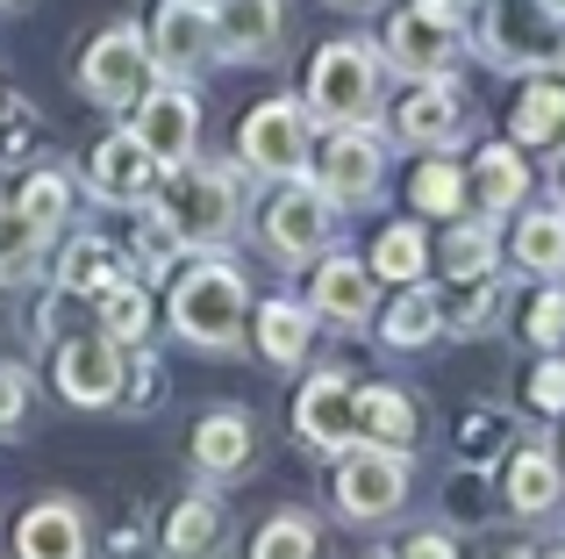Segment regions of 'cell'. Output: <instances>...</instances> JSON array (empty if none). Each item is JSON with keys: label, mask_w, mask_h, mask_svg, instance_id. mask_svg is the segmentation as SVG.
<instances>
[{"label": "cell", "mask_w": 565, "mask_h": 559, "mask_svg": "<svg viewBox=\"0 0 565 559\" xmlns=\"http://www.w3.org/2000/svg\"><path fill=\"white\" fill-rule=\"evenodd\" d=\"M509 559H537V552H509Z\"/></svg>", "instance_id": "cell-48"}, {"label": "cell", "mask_w": 565, "mask_h": 559, "mask_svg": "<svg viewBox=\"0 0 565 559\" xmlns=\"http://www.w3.org/2000/svg\"><path fill=\"white\" fill-rule=\"evenodd\" d=\"M494 215H480V223H458L451 238H444V273L451 280H472V273H494Z\"/></svg>", "instance_id": "cell-33"}, {"label": "cell", "mask_w": 565, "mask_h": 559, "mask_svg": "<svg viewBox=\"0 0 565 559\" xmlns=\"http://www.w3.org/2000/svg\"><path fill=\"white\" fill-rule=\"evenodd\" d=\"M530 409H537V416H565V359L558 351H544L537 359V373H530Z\"/></svg>", "instance_id": "cell-40"}, {"label": "cell", "mask_w": 565, "mask_h": 559, "mask_svg": "<svg viewBox=\"0 0 565 559\" xmlns=\"http://www.w3.org/2000/svg\"><path fill=\"white\" fill-rule=\"evenodd\" d=\"M308 337H316V308H301V302H265L258 308V345L273 366H301Z\"/></svg>", "instance_id": "cell-27"}, {"label": "cell", "mask_w": 565, "mask_h": 559, "mask_svg": "<svg viewBox=\"0 0 565 559\" xmlns=\"http://www.w3.org/2000/svg\"><path fill=\"white\" fill-rule=\"evenodd\" d=\"M401 559H458V546L444 531H423V538H408V552H401Z\"/></svg>", "instance_id": "cell-42"}, {"label": "cell", "mask_w": 565, "mask_h": 559, "mask_svg": "<svg viewBox=\"0 0 565 559\" xmlns=\"http://www.w3.org/2000/svg\"><path fill=\"white\" fill-rule=\"evenodd\" d=\"M373 273H380V280H394V287L423 280V273H429V238H423L415 223L380 230V244H373Z\"/></svg>", "instance_id": "cell-31"}, {"label": "cell", "mask_w": 565, "mask_h": 559, "mask_svg": "<svg viewBox=\"0 0 565 559\" xmlns=\"http://www.w3.org/2000/svg\"><path fill=\"white\" fill-rule=\"evenodd\" d=\"M151 72H158V57H151V43H143V29H108V36L86 51V65H79V86L100 101V108H137L143 94H151Z\"/></svg>", "instance_id": "cell-6"}, {"label": "cell", "mask_w": 565, "mask_h": 559, "mask_svg": "<svg viewBox=\"0 0 565 559\" xmlns=\"http://www.w3.org/2000/svg\"><path fill=\"white\" fill-rule=\"evenodd\" d=\"M22 416H29V373L0 359V437L22 431Z\"/></svg>", "instance_id": "cell-41"}, {"label": "cell", "mask_w": 565, "mask_h": 559, "mask_svg": "<svg viewBox=\"0 0 565 559\" xmlns=\"http://www.w3.org/2000/svg\"><path fill=\"white\" fill-rule=\"evenodd\" d=\"M509 252H515V266H523V273L565 280V201H523Z\"/></svg>", "instance_id": "cell-19"}, {"label": "cell", "mask_w": 565, "mask_h": 559, "mask_svg": "<svg viewBox=\"0 0 565 559\" xmlns=\"http://www.w3.org/2000/svg\"><path fill=\"white\" fill-rule=\"evenodd\" d=\"M158 158L143 151V137L129 129V137H108L94 151V194L100 201H151V187H158Z\"/></svg>", "instance_id": "cell-20"}, {"label": "cell", "mask_w": 565, "mask_h": 559, "mask_svg": "<svg viewBox=\"0 0 565 559\" xmlns=\"http://www.w3.org/2000/svg\"><path fill=\"white\" fill-rule=\"evenodd\" d=\"M43 238H51V230H43V223H29V209H22V201H14V209L0 201V273H8V280L36 266Z\"/></svg>", "instance_id": "cell-35"}, {"label": "cell", "mask_w": 565, "mask_h": 559, "mask_svg": "<svg viewBox=\"0 0 565 559\" xmlns=\"http://www.w3.org/2000/svg\"><path fill=\"white\" fill-rule=\"evenodd\" d=\"M51 373H57V394H65V402L108 409L115 394H122V351H115V337H72V345H57Z\"/></svg>", "instance_id": "cell-11"}, {"label": "cell", "mask_w": 565, "mask_h": 559, "mask_svg": "<svg viewBox=\"0 0 565 559\" xmlns=\"http://www.w3.org/2000/svg\"><path fill=\"white\" fill-rule=\"evenodd\" d=\"M394 137L415 144V151H451L458 137H466V94H458L451 80H415L408 94L394 101Z\"/></svg>", "instance_id": "cell-9"}, {"label": "cell", "mask_w": 565, "mask_h": 559, "mask_svg": "<svg viewBox=\"0 0 565 559\" xmlns=\"http://www.w3.org/2000/svg\"><path fill=\"white\" fill-rule=\"evenodd\" d=\"M316 180H322V194H330L337 209H365V201L380 194V180H386L380 137H365V123H337L330 144H322V158H316Z\"/></svg>", "instance_id": "cell-7"}, {"label": "cell", "mask_w": 565, "mask_h": 559, "mask_svg": "<svg viewBox=\"0 0 565 559\" xmlns=\"http://www.w3.org/2000/svg\"><path fill=\"white\" fill-rule=\"evenodd\" d=\"M501 273H472V280H451V294H444V330L458 337H480L487 323L501 316Z\"/></svg>", "instance_id": "cell-30"}, {"label": "cell", "mask_w": 565, "mask_h": 559, "mask_svg": "<svg viewBox=\"0 0 565 559\" xmlns=\"http://www.w3.org/2000/svg\"><path fill=\"white\" fill-rule=\"evenodd\" d=\"M544 8H558V14H565V0H544Z\"/></svg>", "instance_id": "cell-47"}, {"label": "cell", "mask_w": 565, "mask_h": 559, "mask_svg": "<svg viewBox=\"0 0 565 559\" xmlns=\"http://www.w3.org/2000/svg\"><path fill=\"white\" fill-rule=\"evenodd\" d=\"M316 316L344 323V330H359V323H373V266H359V259H322L316 273Z\"/></svg>", "instance_id": "cell-21"}, {"label": "cell", "mask_w": 565, "mask_h": 559, "mask_svg": "<svg viewBox=\"0 0 565 559\" xmlns=\"http://www.w3.org/2000/svg\"><path fill=\"white\" fill-rule=\"evenodd\" d=\"M408 503V452H386V445H365L351 437L337 452V509L359 524H380Z\"/></svg>", "instance_id": "cell-4"}, {"label": "cell", "mask_w": 565, "mask_h": 559, "mask_svg": "<svg viewBox=\"0 0 565 559\" xmlns=\"http://www.w3.org/2000/svg\"><path fill=\"white\" fill-rule=\"evenodd\" d=\"M36 137H43L36 108H29L22 94H8V101H0V166H8V158H29V151H36Z\"/></svg>", "instance_id": "cell-39"}, {"label": "cell", "mask_w": 565, "mask_h": 559, "mask_svg": "<svg viewBox=\"0 0 565 559\" xmlns=\"http://www.w3.org/2000/svg\"><path fill=\"white\" fill-rule=\"evenodd\" d=\"M100 323H108L115 345H137L143 323H151V308H143V287H129V280H115L108 294H100Z\"/></svg>", "instance_id": "cell-38"}, {"label": "cell", "mask_w": 565, "mask_h": 559, "mask_svg": "<svg viewBox=\"0 0 565 559\" xmlns=\"http://www.w3.org/2000/svg\"><path fill=\"white\" fill-rule=\"evenodd\" d=\"M552 72L565 80V29H558V51H552Z\"/></svg>", "instance_id": "cell-44"}, {"label": "cell", "mask_w": 565, "mask_h": 559, "mask_svg": "<svg viewBox=\"0 0 565 559\" xmlns=\"http://www.w3.org/2000/svg\"><path fill=\"white\" fill-rule=\"evenodd\" d=\"M466 194L480 201V215H515L530 201V166H523V144H487L466 172Z\"/></svg>", "instance_id": "cell-16"}, {"label": "cell", "mask_w": 565, "mask_h": 559, "mask_svg": "<svg viewBox=\"0 0 565 559\" xmlns=\"http://www.w3.org/2000/svg\"><path fill=\"white\" fill-rule=\"evenodd\" d=\"M330 209L337 201L322 194V187H287V194L265 209V244H273V259H287V266L316 259L322 244H330Z\"/></svg>", "instance_id": "cell-12"}, {"label": "cell", "mask_w": 565, "mask_h": 559, "mask_svg": "<svg viewBox=\"0 0 565 559\" xmlns=\"http://www.w3.org/2000/svg\"><path fill=\"white\" fill-rule=\"evenodd\" d=\"M215 546H222V503L215 495H186L166 517V552L172 559H207Z\"/></svg>", "instance_id": "cell-28"}, {"label": "cell", "mask_w": 565, "mask_h": 559, "mask_svg": "<svg viewBox=\"0 0 565 559\" xmlns=\"http://www.w3.org/2000/svg\"><path fill=\"white\" fill-rule=\"evenodd\" d=\"M509 137L523 144V151H565V80L558 72H537V80L515 94Z\"/></svg>", "instance_id": "cell-17"}, {"label": "cell", "mask_w": 565, "mask_h": 559, "mask_svg": "<svg viewBox=\"0 0 565 559\" xmlns=\"http://www.w3.org/2000/svg\"><path fill=\"white\" fill-rule=\"evenodd\" d=\"M437 330H444V294L423 287V280H408V287L394 294V308L380 316V337H386L394 351H423Z\"/></svg>", "instance_id": "cell-25"}, {"label": "cell", "mask_w": 565, "mask_h": 559, "mask_svg": "<svg viewBox=\"0 0 565 559\" xmlns=\"http://www.w3.org/2000/svg\"><path fill=\"white\" fill-rule=\"evenodd\" d=\"M501 503L515 517H552L565 503V460L552 445H515L509 466H501Z\"/></svg>", "instance_id": "cell-15"}, {"label": "cell", "mask_w": 565, "mask_h": 559, "mask_svg": "<svg viewBox=\"0 0 565 559\" xmlns=\"http://www.w3.org/2000/svg\"><path fill=\"white\" fill-rule=\"evenodd\" d=\"M236 172L222 166H172V180L158 187V223L172 230L180 244H222L236 230Z\"/></svg>", "instance_id": "cell-1"}, {"label": "cell", "mask_w": 565, "mask_h": 559, "mask_svg": "<svg viewBox=\"0 0 565 559\" xmlns=\"http://www.w3.org/2000/svg\"><path fill=\"white\" fill-rule=\"evenodd\" d=\"M0 8H8V0H0Z\"/></svg>", "instance_id": "cell-49"}, {"label": "cell", "mask_w": 565, "mask_h": 559, "mask_svg": "<svg viewBox=\"0 0 565 559\" xmlns=\"http://www.w3.org/2000/svg\"><path fill=\"white\" fill-rule=\"evenodd\" d=\"M244 308H250V287L236 266H193L180 280V294H172V330L186 337V345H236V330H244Z\"/></svg>", "instance_id": "cell-3"}, {"label": "cell", "mask_w": 565, "mask_h": 559, "mask_svg": "<svg viewBox=\"0 0 565 559\" xmlns=\"http://www.w3.org/2000/svg\"><path fill=\"white\" fill-rule=\"evenodd\" d=\"M14 559H86V531L72 503H36L14 531Z\"/></svg>", "instance_id": "cell-22"}, {"label": "cell", "mask_w": 565, "mask_h": 559, "mask_svg": "<svg viewBox=\"0 0 565 559\" xmlns=\"http://www.w3.org/2000/svg\"><path fill=\"white\" fill-rule=\"evenodd\" d=\"M408 194H415L423 215H458V209H466V172H458L451 158H423L415 180H408Z\"/></svg>", "instance_id": "cell-32"}, {"label": "cell", "mask_w": 565, "mask_h": 559, "mask_svg": "<svg viewBox=\"0 0 565 559\" xmlns=\"http://www.w3.org/2000/svg\"><path fill=\"white\" fill-rule=\"evenodd\" d=\"M359 437L365 445H386V452H415L423 437V416L401 388H359Z\"/></svg>", "instance_id": "cell-24"}, {"label": "cell", "mask_w": 565, "mask_h": 559, "mask_svg": "<svg viewBox=\"0 0 565 559\" xmlns=\"http://www.w3.org/2000/svg\"><path fill=\"white\" fill-rule=\"evenodd\" d=\"M415 8H429V14H437V22L466 29V22H472V8H480V0H415Z\"/></svg>", "instance_id": "cell-43"}, {"label": "cell", "mask_w": 565, "mask_h": 559, "mask_svg": "<svg viewBox=\"0 0 565 559\" xmlns=\"http://www.w3.org/2000/svg\"><path fill=\"white\" fill-rule=\"evenodd\" d=\"M558 29H565V14L544 8V0H487L480 43H487V57H494V65L530 72V65H552Z\"/></svg>", "instance_id": "cell-5"}, {"label": "cell", "mask_w": 565, "mask_h": 559, "mask_svg": "<svg viewBox=\"0 0 565 559\" xmlns=\"http://www.w3.org/2000/svg\"><path fill=\"white\" fill-rule=\"evenodd\" d=\"M337 8H365V0H337Z\"/></svg>", "instance_id": "cell-45"}, {"label": "cell", "mask_w": 565, "mask_h": 559, "mask_svg": "<svg viewBox=\"0 0 565 559\" xmlns=\"http://www.w3.org/2000/svg\"><path fill=\"white\" fill-rule=\"evenodd\" d=\"M122 280V252L100 238H79L65 252V266H57V294H86V302H100V294Z\"/></svg>", "instance_id": "cell-29"}, {"label": "cell", "mask_w": 565, "mask_h": 559, "mask_svg": "<svg viewBox=\"0 0 565 559\" xmlns=\"http://www.w3.org/2000/svg\"><path fill=\"white\" fill-rule=\"evenodd\" d=\"M244 460H250V423L236 416V409L201 416V431H193V466H201V474H244Z\"/></svg>", "instance_id": "cell-26"}, {"label": "cell", "mask_w": 565, "mask_h": 559, "mask_svg": "<svg viewBox=\"0 0 565 559\" xmlns=\"http://www.w3.org/2000/svg\"><path fill=\"white\" fill-rule=\"evenodd\" d=\"M236 151H244V166L265 172V180H301V166H308V108H294V101L250 108Z\"/></svg>", "instance_id": "cell-8"}, {"label": "cell", "mask_w": 565, "mask_h": 559, "mask_svg": "<svg viewBox=\"0 0 565 559\" xmlns=\"http://www.w3.org/2000/svg\"><path fill=\"white\" fill-rule=\"evenodd\" d=\"M458 43H466V29L437 22L429 8H401L394 22H386V65L408 72V80H437V72H451Z\"/></svg>", "instance_id": "cell-10"}, {"label": "cell", "mask_w": 565, "mask_h": 559, "mask_svg": "<svg viewBox=\"0 0 565 559\" xmlns=\"http://www.w3.org/2000/svg\"><path fill=\"white\" fill-rule=\"evenodd\" d=\"M530 351H565V287L544 280V294H530V316H523Z\"/></svg>", "instance_id": "cell-37"}, {"label": "cell", "mask_w": 565, "mask_h": 559, "mask_svg": "<svg viewBox=\"0 0 565 559\" xmlns=\"http://www.w3.org/2000/svg\"><path fill=\"white\" fill-rule=\"evenodd\" d=\"M250 559H322V538H316V524H308L301 509H279V517L258 531Z\"/></svg>", "instance_id": "cell-34"}, {"label": "cell", "mask_w": 565, "mask_h": 559, "mask_svg": "<svg viewBox=\"0 0 565 559\" xmlns=\"http://www.w3.org/2000/svg\"><path fill=\"white\" fill-rule=\"evenodd\" d=\"M207 29H215V57H265L279 43V0H215Z\"/></svg>", "instance_id": "cell-18"}, {"label": "cell", "mask_w": 565, "mask_h": 559, "mask_svg": "<svg viewBox=\"0 0 565 559\" xmlns=\"http://www.w3.org/2000/svg\"><path fill=\"white\" fill-rule=\"evenodd\" d=\"M380 108V51L373 43H322L308 65V115L322 123H365Z\"/></svg>", "instance_id": "cell-2"}, {"label": "cell", "mask_w": 565, "mask_h": 559, "mask_svg": "<svg viewBox=\"0 0 565 559\" xmlns=\"http://www.w3.org/2000/svg\"><path fill=\"white\" fill-rule=\"evenodd\" d=\"M22 209H29V223H43V230H65V215H72V180L57 166H36L22 180Z\"/></svg>", "instance_id": "cell-36"}, {"label": "cell", "mask_w": 565, "mask_h": 559, "mask_svg": "<svg viewBox=\"0 0 565 559\" xmlns=\"http://www.w3.org/2000/svg\"><path fill=\"white\" fill-rule=\"evenodd\" d=\"M137 137H143V151H151L166 172L186 166L193 137H201V108H193L186 86H151V94L137 101Z\"/></svg>", "instance_id": "cell-13"}, {"label": "cell", "mask_w": 565, "mask_h": 559, "mask_svg": "<svg viewBox=\"0 0 565 559\" xmlns=\"http://www.w3.org/2000/svg\"><path fill=\"white\" fill-rule=\"evenodd\" d=\"M151 57H158V65H172V72L207 65V57H215V29H207V8H186V0H172V8L158 14V29H151Z\"/></svg>", "instance_id": "cell-23"}, {"label": "cell", "mask_w": 565, "mask_h": 559, "mask_svg": "<svg viewBox=\"0 0 565 559\" xmlns=\"http://www.w3.org/2000/svg\"><path fill=\"white\" fill-rule=\"evenodd\" d=\"M294 423H301L308 445L344 452L351 437H359V388H351L344 373H316L301 388V402H294Z\"/></svg>", "instance_id": "cell-14"}, {"label": "cell", "mask_w": 565, "mask_h": 559, "mask_svg": "<svg viewBox=\"0 0 565 559\" xmlns=\"http://www.w3.org/2000/svg\"><path fill=\"white\" fill-rule=\"evenodd\" d=\"M186 8H215V0H186Z\"/></svg>", "instance_id": "cell-46"}]
</instances>
